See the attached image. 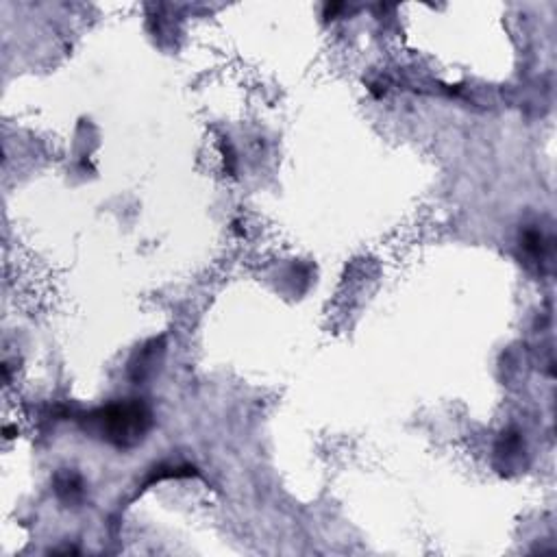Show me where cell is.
Wrapping results in <instances>:
<instances>
[{
	"instance_id": "cell-1",
	"label": "cell",
	"mask_w": 557,
	"mask_h": 557,
	"mask_svg": "<svg viewBox=\"0 0 557 557\" xmlns=\"http://www.w3.org/2000/svg\"><path fill=\"white\" fill-rule=\"evenodd\" d=\"M151 425V412L140 401L107 405L88 416V427L118 449H129L142 442Z\"/></svg>"
},
{
	"instance_id": "cell-2",
	"label": "cell",
	"mask_w": 557,
	"mask_h": 557,
	"mask_svg": "<svg viewBox=\"0 0 557 557\" xmlns=\"http://www.w3.org/2000/svg\"><path fill=\"white\" fill-rule=\"evenodd\" d=\"M57 492H59V497L61 499H66V501H77L81 494H83V486H81V481L79 477H74V475H59L57 477Z\"/></svg>"
}]
</instances>
